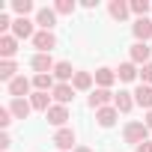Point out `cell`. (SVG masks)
<instances>
[{
	"label": "cell",
	"mask_w": 152,
	"mask_h": 152,
	"mask_svg": "<svg viewBox=\"0 0 152 152\" xmlns=\"http://www.w3.org/2000/svg\"><path fill=\"white\" fill-rule=\"evenodd\" d=\"M146 134H149V125H146V122H128L122 137H125V143L140 146V143H146Z\"/></svg>",
	"instance_id": "6da1fadb"
},
{
	"label": "cell",
	"mask_w": 152,
	"mask_h": 152,
	"mask_svg": "<svg viewBox=\"0 0 152 152\" xmlns=\"http://www.w3.org/2000/svg\"><path fill=\"white\" fill-rule=\"evenodd\" d=\"M113 93L110 90H104V87H99V90H93V96H90V107H96V110H102V107H110L113 104Z\"/></svg>",
	"instance_id": "7a4b0ae2"
},
{
	"label": "cell",
	"mask_w": 152,
	"mask_h": 152,
	"mask_svg": "<svg viewBox=\"0 0 152 152\" xmlns=\"http://www.w3.org/2000/svg\"><path fill=\"white\" fill-rule=\"evenodd\" d=\"M33 69H36V75H51L54 69H57V63L51 60V54H36L33 57V63H30Z\"/></svg>",
	"instance_id": "3957f363"
},
{
	"label": "cell",
	"mask_w": 152,
	"mask_h": 152,
	"mask_svg": "<svg viewBox=\"0 0 152 152\" xmlns=\"http://www.w3.org/2000/svg\"><path fill=\"white\" fill-rule=\"evenodd\" d=\"M30 87H33V81H27L24 75H18V78L9 84V96H12V99H24V96L30 93Z\"/></svg>",
	"instance_id": "277c9868"
},
{
	"label": "cell",
	"mask_w": 152,
	"mask_h": 152,
	"mask_svg": "<svg viewBox=\"0 0 152 152\" xmlns=\"http://www.w3.org/2000/svg\"><path fill=\"white\" fill-rule=\"evenodd\" d=\"M33 45L39 48V54H51V48L57 45V39H54V33L42 30V33H36V36H33Z\"/></svg>",
	"instance_id": "5b68a950"
},
{
	"label": "cell",
	"mask_w": 152,
	"mask_h": 152,
	"mask_svg": "<svg viewBox=\"0 0 152 152\" xmlns=\"http://www.w3.org/2000/svg\"><path fill=\"white\" fill-rule=\"evenodd\" d=\"M45 116H48L51 125H60V128H63L66 119H69V110H66V104H51V110H48Z\"/></svg>",
	"instance_id": "8992f818"
},
{
	"label": "cell",
	"mask_w": 152,
	"mask_h": 152,
	"mask_svg": "<svg viewBox=\"0 0 152 152\" xmlns=\"http://www.w3.org/2000/svg\"><path fill=\"white\" fill-rule=\"evenodd\" d=\"M15 54H18V39L15 36H0V57L12 60Z\"/></svg>",
	"instance_id": "52a82bcc"
},
{
	"label": "cell",
	"mask_w": 152,
	"mask_h": 152,
	"mask_svg": "<svg viewBox=\"0 0 152 152\" xmlns=\"http://www.w3.org/2000/svg\"><path fill=\"white\" fill-rule=\"evenodd\" d=\"M12 33H15V39H30V36H36V33H33V24H30L27 18H15V21H12Z\"/></svg>",
	"instance_id": "ba28073f"
},
{
	"label": "cell",
	"mask_w": 152,
	"mask_h": 152,
	"mask_svg": "<svg viewBox=\"0 0 152 152\" xmlns=\"http://www.w3.org/2000/svg\"><path fill=\"white\" fill-rule=\"evenodd\" d=\"M149 54H152V48L146 45V42H134L131 45V63H149Z\"/></svg>",
	"instance_id": "9c48e42d"
},
{
	"label": "cell",
	"mask_w": 152,
	"mask_h": 152,
	"mask_svg": "<svg viewBox=\"0 0 152 152\" xmlns=\"http://www.w3.org/2000/svg\"><path fill=\"white\" fill-rule=\"evenodd\" d=\"M116 116H119V110L110 104V107H102V110H96V119H99V125L102 128H110L113 122H116Z\"/></svg>",
	"instance_id": "30bf717a"
},
{
	"label": "cell",
	"mask_w": 152,
	"mask_h": 152,
	"mask_svg": "<svg viewBox=\"0 0 152 152\" xmlns=\"http://www.w3.org/2000/svg\"><path fill=\"white\" fill-rule=\"evenodd\" d=\"M54 143H57V149H63V152L72 149V146H75V131H72V128H60V131L54 134Z\"/></svg>",
	"instance_id": "8fae6325"
},
{
	"label": "cell",
	"mask_w": 152,
	"mask_h": 152,
	"mask_svg": "<svg viewBox=\"0 0 152 152\" xmlns=\"http://www.w3.org/2000/svg\"><path fill=\"white\" fill-rule=\"evenodd\" d=\"M134 104H140V107H146V110H152V87H146V84H140V87L134 90Z\"/></svg>",
	"instance_id": "7c38bea8"
},
{
	"label": "cell",
	"mask_w": 152,
	"mask_h": 152,
	"mask_svg": "<svg viewBox=\"0 0 152 152\" xmlns=\"http://www.w3.org/2000/svg\"><path fill=\"white\" fill-rule=\"evenodd\" d=\"M9 110H12V116H15V119H27V116H30V110H33V104H30V102H24V99H12Z\"/></svg>",
	"instance_id": "4fadbf2b"
},
{
	"label": "cell",
	"mask_w": 152,
	"mask_h": 152,
	"mask_svg": "<svg viewBox=\"0 0 152 152\" xmlns=\"http://www.w3.org/2000/svg\"><path fill=\"white\" fill-rule=\"evenodd\" d=\"M36 24H39L42 30H48V33H51V27L57 24V12H54V9H39V15H36Z\"/></svg>",
	"instance_id": "5bb4252c"
},
{
	"label": "cell",
	"mask_w": 152,
	"mask_h": 152,
	"mask_svg": "<svg viewBox=\"0 0 152 152\" xmlns=\"http://www.w3.org/2000/svg\"><path fill=\"white\" fill-rule=\"evenodd\" d=\"M54 99H57L60 104H69V102L75 99V87H72V84H57V87H54Z\"/></svg>",
	"instance_id": "9a60e30c"
},
{
	"label": "cell",
	"mask_w": 152,
	"mask_h": 152,
	"mask_svg": "<svg viewBox=\"0 0 152 152\" xmlns=\"http://www.w3.org/2000/svg\"><path fill=\"white\" fill-rule=\"evenodd\" d=\"M134 36H137V42H146L152 36V21L149 18H137L134 21Z\"/></svg>",
	"instance_id": "2e32d148"
},
{
	"label": "cell",
	"mask_w": 152,
	"mask_h": 152,
	"mask_svg": "<svg viewBox=\"0 0 152 152\" xmlns=\"http://www.w3.org/2000/svg\"><path fill=\"white\" fill-rule=\"evenodd\" d=\"M75 75H78V72L72 69V63H57V69H54V78H57L60 84H66V81H75Z\"/></svg>",
	"instance_id": "e0dca14e"
},
{
	"label": "cell",
	"mask_w": 152,
	"mask_h": 152,
	"mask_svg": "<svg viewBox=\"0 0 152 152\" xmlns=\"http://www.w3.org/2000/svg\"><path fill=\"white\" fill-rule=\"evenodd\" d=\"M113 107H116L119 113H128V110L134 107V99H131V93H116V99H113Z\"/></svg>",
	"instance_id": "ac0fdd59"
},
{
	"label": "cell",
	"mask_w": 152,
	"mask_h": 152,
	"mask_svg": "<svg viewBox=\"0 0 152 152\" xmlns=\"http://www.w3.org/2000/svg\"><path fill=\"white\" fill-rule=\"evenodd\" d=\"M15 72H18V66H15L12 60H3V63H0V81H9V84H12V81L18 78Z\"/></svg>",
	"instance_id": "d6986e66"
},
{
	"label": "cell",
	"mask_w": 152,
	"mask_h": 152,
	"mask_svg": "<svg viewBox=\"0 0 152 152\" xmlns=\"http://www.w3.org/2000/svg\"><path fill=\"white\" fill-rule=\"evenodd\" d=\"M33 87H36V93H54V78H51V75H36V78H33Z\"/></svg>",
	"instance_id": "ffe728a7"
},
{
	"label": "cell",
	"mask_w": 152,
	"mask_h": 152,
	"mask_svg": "<svg viewBox=\"0 0 152 152\" xmlns=\"http://www.w3.org/2000/svg\"><path fill=\"white\" fill-rule=\"evenodd\" d=\"M128 12H131V9H128V3H122V0H113V3H110V15H113L116 21H125Z\"/></svg>",
	"instance_id": "44dd1931"
},
{
	"label": "cell",
	"mask_w": 152,
	"mask_h": 152,
	"mask_svg": "<svg viewBox=\"0 0 152 152\" xmlns=\"http://www.w3.org/2000/svg\"><path fill=\"white\" fill-rule=\"evenodd\" d=\"M72 87H75V90H90V87H93V75H90V72H78V75H75V81H72Z\"/></svg>",
	"instance_id": "7402d4cb"
},
{
	"label": "cell",
	"mask_w": 152,
	"mask_h": 152,
	"mask_svg": "<svg viewBox=\"0 0 152 152\" xmlns=\"http://www.w3.org/2000/svg\"><path fill=\"white\" fill-rule=\"evenodd\" d=\"M30 104H33V110H51V104H48V93H33L30 96Z\"/></svg>",
	"instance_id": "603a6c76"
},
{
	"label": "cell",
	"mask_w": 152,
	"mask_h": 152,
	"mask_svg": "<svg viewBox=\"0 0 152 152\" xmlns=\"http://www.w3.org/2000/svg\"><path fill=\"white\" fill-rule=\"evenodd\" d=\"M113 78H116V72H110V69H99V72H96V84L104 87V90L113 84Z\"/></svg>",
	"instance_id": "cb8c5ba5"
},
{
	"label": "cell",
	"mask_w": 152,
	"mask_h": 152,
	"mask_svg": "<svg viewBox=\"0 0 152 152\" xmlns=\"http://www.w3.org/2000/svg\"><path fill=\"white\" fill-rule=\"evenodd\" d=\"M116 78H119V81H134V78H137L134 63H122V66H119V72H116Z\"/></svg>",
	"instance_id": "d4e9b609"
},
{
	"label": "cell",
	"mask_w": 152,
	"mask_h": 152,
	"mask_svg": "<svg viewBox=\"0 0 152 152\" xmlns=\"http://www.w3.org/2000/svg\"><path fill=\"white\" fill-rule=\"evenodd\" d=\"M128 9H131L134 15L146 18V12H149V3H146V0H131V3H128Z\"/></svg>",
	"instance_id": "484cf974"
},
{
	"label": "cell",
	"mask_w": 152,
	"mask_h": 152,
	"mask_svg": "<svg viewBox=\"0 0 152 152\" xmlns=\"http://www.w3.org/2000/svg\"><path fill=\"white\" fill-rule=\"evenodd\" d=\"M12 9H15L21 18H27V12L33 9V3H30V0H12Z\"/></svg>",
	"instance_id": "4316f807"
},
{
	"label": "cell",
	"mask_w": 152,
	"mask_h": 152,
	"mask_svg": "<svg viewBox=\"0 0 152 152\" xmlns=\"http://www.w3.org/2000/svg\"><path fill=\"white\" fill-rule=\"evenodd\" d=\"M54 12H60V15H72V12H75V3H72V0H60V3L54 6Z\"/></svg>",
	"instance_id": "83f0119b"
},
{
	"label": "cell",
	"mask_w": 152,
	"mask_h": 152,
	"mask_svg": "<svg viewBox=\"0 0 152 152\" xmlns=\"http://www.w3.org/2000/svg\"><path fill=\"white\" fill-rule=\"evenodd\" d=\"M9 122H12V110H9V107H3V110H0V125L6 128Z\"/></svg>",
	"instance_id": "f1b7e54d"
},
{
	"label": "cell",
	"mask_w": 152,
	"mask_h": 152,
	"mask_svg": "<svg viewBox=\"0 0 152 152\" xmlns=\"http://www.w3.org/2000/svg\"><path fill=\"white\" fill-rule=\"evenodd\" d=\"M143 84H146V87L152 84V63H146V66H143Z\"/></svg>",
	"instance_id": "f546056e"
},
{
	"label": "cell",
	"mask_w": 152,
	"mask_h": 152,
	"mask_svg": "<svg viewBox=\"0 0 152 152\" xmlns=\"http://www.w3.org/2000/svg\"><path fill=\"white\" fill-rule=\"evenodd\" d=\"M12 27V21H9V15H0V30H9Z\"/></svg>",
	"instance_id": "4dcf8cb0"
},
{
	"label": "cell",
	"mask_w": 152,
	"mask_h": 152,
	"mask_svg": "<svg viewBox=\"0 0 152 152\" xmlns=\"http://www.w3.org/2000/svg\"><path fill=\"white\" fill-rule=\"evenodd\" d=\"M134 152H152V143L146 140V143H140V146H134Z\"/></svg>",
	"instance_id": "1f68e13d"
},
{
	"label": "cell",
	"mask_w": 152,
	"mask_h": 152,
	"mask_svg": "<svg viewBox=\"0 0 152 152\" xmlns=\"http://www.w3.org/2000/svg\"><path fill=\"white\" fill-rule=\"evenodd\" d=\"M9 143H12L9 134H0V149H9Z\"/></svg>",
	"instance_id": "d6a6232c"
},
{
	"label": "cell",
	"mask_w": 152,
	"mask_h": 152,
	"mask_svg": "<svg viewBox=\"0 0 152 152\" xmlns=\"http://www.w3.org/2000/svg\"><path fill=\"white\" fill-rule=\"evenodd\" d=\"M75 152H93V149H87V146H75Z\"/></svg>",
	"instance_id": "836d02e7"
},
{
	"label": "cell",
	"mask_w": 152,
	"mask_h": 152,
	"mask_svg": "<svg viewBox=\"0 0 152 152\" xmlns=\"http://www.w3.org/2000/svg\"><path fill=\"white\" fill-rule=\"evenodd\" d=\"M146 125H149V128H152V110H149V116H146Z\"/></svg>",
	"instance_id": "e575fe53"
}]
</instances>
